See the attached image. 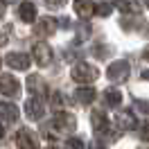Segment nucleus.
I'll list each match as a JSON object with an SVG mask.
<instances>
[{
	"label": "nucleus",
	"mask_w": 149,
	"mask_h": 149,
	"mask_svg": "<svg viewBox=\"0 0 149 149\" xmlns=\"http://www.w3.org/2000/svg\"><path fill=\"white\" fill-rule=\"evenodd\" d=\"M70 74H72L74 81H79V84H93L95 79L100 77V70L93 63H88V61H77V63H72Z\"/></svg>",
	"instance_id": "1"
},
{
	"label": "nucleus",
	"mask_w": 149,
	"mask_h": 149,
	"mask_svg": "<svg viewBox=\"0 0 149 149\" xmlns=\"http://www.w3.org/2000/svg\"><path fill=\"white\" fill-rule=\"evenodd\" d=\"M74 115H70V113H59L54 120H50L45 124V129L50 131V133H70V131H74Z\"/></svg>",
	"instance_id": "2"
},
{
	"label": "nucleus",
	"mask_w": 149,
	"mask_h": 149,
	"mask_svg": "<svg viewBox=\"0 0 149 149\" xmlns=\"http://www.w3.org/2000/svg\"><path fill=\"white\" fill-rule=\"evenodd\" d=\"M129 61H124V59H118V61H113L111 65H109V70H106V77L111 79V81H115V84H122V81H127L129 79Z\"/></svg>",
	"instance_id": "3"
},
{
	"label": "nucleus",
	"mask_w": 149,
	"mask_h": 149,
	"mask_svg": "<svg viewBox=\"0 0 149 149\" xmlns=\"http://www.w3.org/2000/svg\"><path fill=\"white\" fill-rule=\"evenodd\" d=\"M32 56H34V61H36L38 65L45 68V65L52 63V47L41 41V43H36V45L32 47Z\"/></svg>",
	"instance_id": "4"
},
{
	"label": "nucleus",
	"mask_w": 149,
	"mask_h": 149,
	"mask_svg": "<svg viewBox=\"0 0 149 149\" xmlns=\"http://www.w3.org/2000/svg\"><path fill=\"white\" fill-rule=\"evenodd\" d=\"M16 145L18 149H38V140L32 129H20L16 131Z\"/></svg>",
	"instance_id": "5"
},
{
	"label": "nucleus",
	"mask_w": 149,
	"mask_h": 149,
	"mask_svg": "<svg viewBox=\"0 0 149 149\" xmlns=\"http://www.w3.org/2000/svg\"><path fill=\"white\" fill-rule=\"evenodd\" d=\"M136 124H138V120H136L133 109H124V111H120V113H118V118H115V127L122 129V131H131Z\"/></svg>",
	"instance_id": "6"
},
{
	"label": "nucleus",
	"mask_w": 149,
	"mask_h": 149,
	"mask_svg": "<svg viewBox=\"0 0 149 149\" xmlns=\"http://www.w3.org/2000/svg\"><path fill=\"white\" fill-rule=\"evenodd\" d=\"M0 93L7 95V97H18L20 95V84L16 81V77L5 74V77L0 79Z\"/></svg>",
	"instance_id": "7"
},
{
	"label": "nucleus",
	"mask_w": 149,
	"mask_h": 149,
	"mask_svg": "<svg viewBox=\"0 0 149 149\" xmlns=\"http://www.w3.org/2000/svg\"><path fill=\"white\" fill-rule=\"evenodd\" d=\"M27 91H29V95H34L38 100L47 93V86H45V81H43L41 74H29L27 77Z\"/></svg>",
	"instance_id": "8"
},
{
	"label": "nucleus",
	"mask_w": 149,
	"mask_h": 149,
	"mask_svg": "<svg viewBox=\"0 0 149 149\" xmlns=\"http://www.w3.org/2000/svg\"><path fill=\"white\" fill-rule=\"evenodd\" d=\"M20 118V111L16 104L11 102H0V120L5 122V124H11V122H16Z\"/></svg>",
	"instance_id": "9"
},
{
	"label": "nucleus",
	"mask_w": 149,
	"mask_h": 149,
	"mask_svg": "<svg viewBox=\"0 0 149 149\" xmlns=\"http://www.w3.org/2000/svg\"><path fill=\"white\" fill-rule=\"evenodd\" d=\"M29 63L32 61H29V56L25 52H9L7 54V65L14 68V70H27Z\"/></svg>",
	"instance_id": "10"
},
{
	"label": "nucleus",
	"mask_w": 149,
	"mask_h": 149,
	"mask_svg": "<svg viewBox=\"0 0 149 149\" xmlns=\"http://www.w3.org/2000/svg\"><path fill=\"white\" fill-rule=\"evenodd\" d=\"M25 115L29 120H41L43 118V100L38 97H29L25 102Z\"/></svg>",
	"instance_id": "11"
},
{
	"label": "nucleus",
	"mask_w": 149,
	"mask_h": 149,
	"mask_svg": "<svg viewBox=\"0 0 149 149\" xmlns=\"http://www.w3.org/2000/svg\"><path fill=\"white\" fill-rule=\"evenodd\" d=\"M74 11L79 18H91L95 14V0H74Z\"/></svg>",
	"instance_id": "12"
},
{
	"label": "nucleus",
	"mask_w": 149,
	"mask_h": 149,
	"mask_svg": "<svg viewBox=\"0 0 149 149\" xmlns=\"http://www.w3.org/2000/svg\"><path fill=\"white\" fill-rule=\"evenodd\" d=\"M95 95H97V93H95L91 86L77 88V91H74V102H77V104H81V106H88V104H93Z\"/></svg>",
	"instance_id": "13"
},
{
	"label": "nucleus",
	"mask_w": 149,
	"mask_h": 149,
	"mask_svg": "<svg viewBox=\"0 0 149 149\" xmlns=\"http://www.w3.org/2000/svg\"><path fill=\"white\" fill-rule=\"evenodd\" d=\"M18 16L23 23H34L36 20V5L34 2H23L18 7Z\"/></svg>",
	"instance_id": "14"
},
{
	"label": "nucleus",
	"mask_w": 149,
	"mask_h": 149,
	"mask_svg": "<svg viewBox=\"0 0 149 149\" xmlns=\"http://www.w3.org/2000/svg\"><path fill=\"white\" fill-rule=\"evenodd\" d=\"M56 32V20L54 18H41L36 23V34L38 36H50Z\"/></svg>",
	"instance_id": "15"
},
{
	"label": "nucleus",
	"mask_w": 149,
	"mask_h": 149,
	"mask_svg": "<svg viewBox=\"0 0 149 149\" xmlns=\"http://www.w3.org/2000/svg\"><path fill=\"white\" fill-rule=\"evenodd\" d=\"M104 102H106V106H111V109H115V106H120L122 104V93L118 91V88H106L104 91Z\"/></svg>",
	"instance_id": "16"
},
{
	"label": "nucleus",
	"mask_w": 149,
	"mask_h": 149,
	"mask_svg": "<svg viewBox=\"0 0 149 149\" xmlns=\"http://www.w3.org/2000/svg\"><path fill=\"white\" fill-rule=\"evenodd\" d=\"M115 9H120L122 14H138V0H115L113 2Z\"/></svg>",
	"instance_id": "17"
},
{
	"label": "nucleus",
	"mask_w": 149,
	"mask_h": 149,
	"mask_svg": "<svg viewBox=\"0 0 149 149\" xmlns=\"http://www.w3.org/2000/svg\"><path fill=\"white\" fill-rule=\"evenodd\" d=\"M91 122H93L95 131H100L109 120H106V113H104V111H93V115H91Z\"/></svg>",
	"instance_id": "18"
},
{
	"label": "nucleus",
	"mask_w": 149,
	"mask_h": 149,
	"mask_svg": "<svg viewBox=\"0 0 149 149\" xmlns=\"http://www.w3.org/2000/svg\"><path fill=\"white\" fill-rule=\"evenodd\" d=\"M65 106H68V97H63V93H61V91L52 93V109H54V111H59V109H65Z\"/></svg>",
	"instance_id": "19"
},
{
	"label": "nucleus",
	"mask_w": 149,
	"mask_h": 149,
	"mask_svg": "<svg viewBox=\"0 0 149 149\" xmlns=\"http://www.w3.org/2000/svg\"><path fill=\"white\" fill-rule=\"evenodd\" d=\"M111 11H113V2H109V0L95 2V14H97V16H109Z\"/></svg>",
	"instance_id": "20"
},
{
	"label": "nucleus",
	"mask_w": 149,
	"mask_h": 149,
	"mask_svg": "<svg viewBox=\"0 0 149 149\" xmlns=\"http://www.w3.org/2000/svg\"><path fill=\"white\" fill-rule=\"evenodd\" d=\"M63 147H65V149H86V142H84L81 138H74V136H72V138L65 140Z\"/></svg>",
	"instance_id": "21"
},
{
	"label": "nucleus",
	"mask_w": 149,
	"mask_h": 149,
	"mask_svg": "<svg viewBox=\"0 0 149 149\" xmlns=\"http://www.w3.org/2000/svg\"><path fill=\"white\" fill-rule=\"evenodd\" d=\"M45 2V7H50V9H59V7H63L65 0H43Z\"/></svg>",
	"instance_id": "22"
},
{
	"label": "nucleus",
	"mask_w": 149,
	"mask_h": 149,
	"mask_svg": "<svg viewBox=\"0 0 149 149\" xmlns=\"http://www.w3.org/2000/svg\"><path fill=\"white\" fill-rule=\"evenodd\" d=\"M133 106H136L140 113H147V102H145V100H133Z\"/></svg>",
	"instance_id": "23"
},
{
	"label": "nucleus",
	"mask_w": 149,
	"mask_h": 149,
	"mask_svg": "<svg viewBox=\"0 0 149 149\" xmlns=\"http://www.w3.org/2000/svg\"><path fill=\"white\" fill-rule=\"evenodd\" d=\"M5 129H7V124L0 120V142H5V140H7V131H5Z\"/></svg>",
	"instance_id": "24"
},
{
	"label": "nucleus",
	"mask_w": 149,
	"mask_h": 149,
	"mask_svg": "<svg viewBox=\"0 0 149 149\" xmlns=\"http://www.w3.org/2000/svg\"><path fill=\"white\" fill-rule=\"evenodd\" d=\"M140 138L147 140V122H142V124H140Z\"/></svg>",
	"instance_id": "25"
},
{
	"label": "nucleus",
	"mask_w": 149,
	"mask_h": 149,
	"mask_svg": "<svg viewBox=\"0 0 149 149\" xmlns=\"http://www.w3.org/2000/svg\"><path fill=\"white\" fill-rule=\"evenodd\" d=\"M91 149H106V147H104L102 142H97V140H95V142H93V147H91Z\"/></svg>",
	"instance_id": "26"
},
{
	"label": "nucleus",
	"mask_w": 149,
	"mask_h": 149,
	"mask_svg": "<svg viewBox=\"0 0 149 149\" xmlns=\"http://www.w3.org/2000/svg\"><path fill=\"white\" fill-rule=\"evenodd\" d=\"M2 5H14V2H20V0H0Z\"/></svg>",
	"instance_id": "27"
},
{
	"label": "nucleus",
	"mask_w": 149,
	"mask_h": 149,
	"mask_svg": "<svg viewBox=\"0 0 149 149\" xmlns=\"http://www.w3.org/2000/svg\"><path fill=\"white\" fill-rule=\"evenodd\" d=\"M0 65H2V56H0Z\"/></svg>",
	"instance_id": "28"
},
{
	"label": "nucleus",
	"mask_w": 149,
	"mask_h": 149,
	"mask_svg": "<svg viewBox=\"0 0 149 149\" xmlns=\"http://www.w3.org/2000/svg\"><path fill=\"white\" fill-rule=\"evenodd\" d=\"M0 41H2V34H0Z\"/></svg>",
	"instance_id": "29"
}]
</instances>
